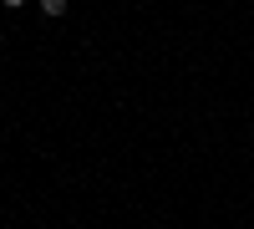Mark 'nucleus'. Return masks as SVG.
<instances>
[{
	"mask_svg": "<svg viewBox=\"0 0 254 229\" xmlns=\"http://www.w3.org/2000/svg\"><path fill=\"white\" fill-rule=\"evenodd\" d=\"M0 5H10V10H20V5H26V0H0Z\"/></svg>",
	"mask_w": 254,
	"mask_h": 229,
	"instance_id": "2",
	"label": "nucleus"
},
{
	"mask_svg": "<svg viewBox=\"0 0 254 229\" xmlns=\"http://www.w3.org/2000/svg\"><path fill=\"white\" fill-rule=\"evenodd\" d=\"M41 10L46 15H66V0H41Z\"/></svg>",
	"mask_w": 254,
	"mask_h": 229,
	"instance_id": "1",
	"label": "nucleus"
}]
</instances>
